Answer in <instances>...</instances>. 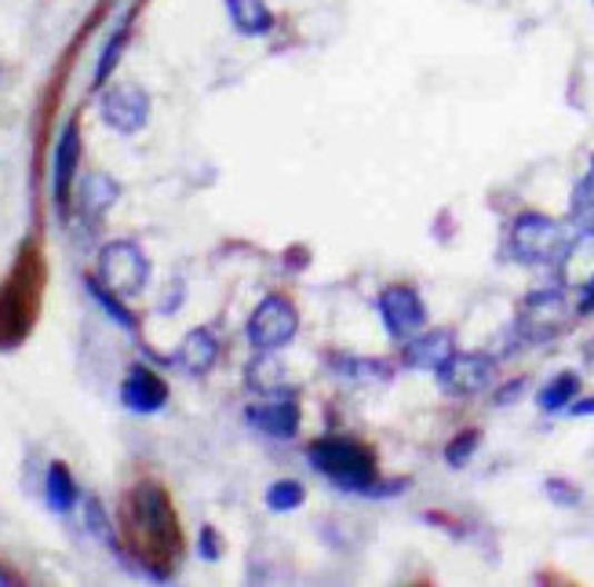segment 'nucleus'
I'll return each instance as SVG.
<instances>
[{
    "label": "nucleus",
    "instance_id": "1",
    "mask_svg": "<svg viewBox=\"0 0 594 587\" xmlns=\"http://www.w3.org/2000/svg\"><path fill=\"white\" fill-rule=\"evenodd\" d=\"M121 533L150 577H168L182 555V529L171 497L157 481H136L121 504Z\"/></svg>",
    "mask_w": 594,
    "mask_h": 587
},
{
    "label": "nucleus",
    "instance_id": "2",
    "mask_svg": "<svg viewBox=\"0 0 594 587\" xmlns=\"http://www.w3.org/2000/svg\"><path fill=\"white\" fill-rule=\"evenodd\" d=\"M48 263L37 241H26L8 278L0 281V350H16L41 318Z\"/></svg>",
    "mask_w": 594,
    "mask_h": 587
},
{
    "label": "nucleus",
    "instance_id": "3",
    "mask_svg": "<svg viewBox=\"0 0 594 587\" xmlns=\"http://www.w3.org/2000/svg\"><path fill=\"white\" fill-rule=\"evenodd\" d=\"M307 460L314 471L325 475L333 486L347 493H373L376 489V452L354 438H318L310 441Z\"/></svg>",
    "mask_w": 594,
    "mask_h": 587
},
{
    "label": "nucleus",
    "instance_id": "4",
    "mask_svg": "<svg viewBox=\"0 0 594 587\" xmlns=\"http://www.w3.org/2000/svg\"><path fill=\"white\" fill-rule=\"evenodd\" d=\"M570 233L558 223V219L551 216H539V212H525L514 219L511 227V252L514 259H522V263H533V267H547V263H558L570 249Z\"/></svg>",
    "mask_w": 594,
    "mask_h": 587
},
{
    "label": "nucleus",
    "instance_id": "5",
    "mask_svg": "<svg viewBox=\"0 0 594 587\" xmlns=\"http://www.w3.org/2000/svg\"><path fill=\"white\" fill-rule=\"evenodd\" d=\"M150 281V259L136 241H110L99 252V285L121 299L139 296Z\"/></svg>",
    "mask_w": 594,
    "mask_h": 587
},
{
    "label": "nucleus",
    "instance_id": "6",
    "mask_svg": "<svg viewBox=\"0 0 594 587\" xmlns=\"http://www.w3.org/2000/svg\"><path fill=\"white\" fill-rule=\"evenodd\" d=\"M299 332V310L293 307V299L285 296H267L248 318V344L256 350H274L293 344V336Z\"/></svg>",
    "mask_w": 594,
    "mask_h": 587
},
{
    "label": "nucleus",
    "instance_id": "7",
    "mask_svg": "<svg viewBox=\"0 0 594 587\" xmlns=\"http://www.w3.org/2000/svg\"><path fill=\"white\" fill-rule=\"evenodd\" d=\"M77 168H81V117H70L62 125L59 142H56V165H51V198H56L59 216H70V198H73V182Z\"/></svg>",
    "mask_w": 594,
    "mask_h": 587
},
{
    "label": "nucleus",
    "instance_id": "8",
    "mask_svg": "<svg viewBox=\"0 0 594 587\" xmlns=\"http://www.w3.org/2000/svg\"><path fill=\"white\" fill-rule=\"evenodd\" d=\"M565 321H570V307H565V296L558 289H536L522 304L518 332L529 339V344H544V339L558 336L565 329Z\"/></svg>",
    "mask_w": 594,
    "mask_h": 587
},
{
    "label": "nucleus",
    "instance_id": "9",
    "mask_svg": "<svg viewBox=\"0 0 594 587\" xmlns=\"http://www.w3.org/2000/svg\"><path fill=\"white\" fill-rule=\"evenodd\" d=\"M379 315H383V321H387V332L394 339L416 336L427 325L424 299H419L416 289H408V285H390V289L379 292Z\"/></svg>",
    "mask_w": 594,
    "mask_h": 587
},
{
    "label": "nucleus",
    "instance_id": "10",
    "mask_svg": "<svg viewBox=\"0 0 594 587\" xmlns=\"http://www.w3.org/2000/svg\"><path fill=\"white\" fill-rule=\"evenodd\" d=\"M147 117H150V96L139 84L107 88V96H102V121L110 128L131 136L139 128H147Z\"/></svg>",
    "mask_w": 594,
    "mask_h": 587
},
{
    "label": "nucleus",
    "instance_id": "11",
    "mask_svg": "<svg viewBox=\"0 0 594 587\" xmlns=\"http://www.w3.org/2000/svg\"><path fill=\"white\" fill-rule=\"evenodd\" d=\"M493 376H496V361L488 355H453L438 369V380L448 395H482L493 384Z\"/></svg>",
    "mask_w": 594,
    "mask_h": 587
},
{
    "label": "nucleus",
    "instance_id": "12",
    "mask_svg": "<svg viewBox=\"0 0 594 587\" xmlns=\"http://www.w3.org/2000/svg\"><path fill=\"white\" fill-rule=\"evenodd\" d=\"M121 401L131 412H142V416L157 412L168 401V384L154 369H147V365H131L121 384Z\"/></svg>",
    "mask_w": 594,
    "mask_h": 587
},
{
    "label": "nucleus",
    "instance_id": "13",
    "mask_svg": "<svg viewBox=\"0 0 594 587\" xmlns=\"http://www.w3.org/2000/svg\"><path fill=\"white\" fill-rule=\"evenodd\" d=\"M456 355V339L453 332H445V329H434L427 336H416V339H408V347H405V365L408 369H424V372H438L442 365Z\"/></svg>",
    "mask_w": 594,
    "mask_h": 587
},
{
    "label": "nucleus",
    "instance_id": "14",
    "mask_svg": "<svg viewBox=\"0 0 594 587\" xmlns=\"http://www.w3.org/2000/svg\"><path fill=\"white\" fill-rule=\"evenodd\" d=\"M245 420L259 427L270 438H296L299 430V406L296 401H270V406H248Z\"/></svg>",
    "mask_w": 594,
    "mask_h": 587
},
{
    "label": "nucleus",
    "instance_id": "15",
    "mask_svg": "<svg viewBox=\"0 0 594 587\" xmlns=\"http://www.w3.org/2000/svg\"><path fill=\"white\" fill-rule=\"evenodd\" d=\"M219 361V339L212 336V329H194L179 347V365L190 376H208L212 365Z\"/></svg>",
    "mask_w": 594,
    "mask_h": 587
},
{
    "label": "nucleus",
    "instance_id": "16",
    "mask_svg": "<svg viewBox=\"0 0 594 587\" xmlns=\"http://www.w3.org/2000/svg\"><path fill=\"white\" fill-rule=\"evenodd\" d=\"M227 11L245 37H267L274 30V11L267 8V0H227Z\"/></svg>",
    "mask_w": 594,
    "mask_h": 587
},
{
    "label": "nucleus",
    "instance_id": "17",
    "mask_svg": "<svg viewBox=\"0 0 594 587\" xmlns=\"http://www.w3.org/2000/svg\"><path fill=\"white\" fill-rule=\"evenodd\" d=\"M562 263H565V281L576 285V289H584V285L594 278V230H584L580 238L570 241Z\"/></svg>",
    "mask_w": 594,
    "mask_h": 587
},
{
    "label": "nucleus",
    "instance_id": "18",
    "mask_svg": "<svg viewBox=\"0 0 594 587\" xmlns=\"http://www.w3.org/2000/svg\"><path fill=\"white\" fill-rule=\"evenodd\" d=\"M131 22H136V11H128L125 16V22L117 26L113 30V37L107 41V48H102V56H99V67H96V77H91V84L96 88H102L113 77V70H117V62H121V56H125V48H128V37H131Z\"/></svg>",
    "mask_w": 594,
    "mask_h": 587
},
{
    "label": "nucleus",
    "instance_id": "19",
    "mask_svg": "<svg viewBox=\"0 0 594 587\" xmlns=\"http://www.w3.org/2000/svg\"><path fill=\"white\" fill-rule=\"evenodd\" d=\"M44 493H48V507L51 511H59V515H66V511H73V504H77V481H73V475H70V467L66 464H51L48 467V486H44Z\"/></svg>",
    "mask_w": 594,
    "mask_h": 587
},
{
    "label": "nucleus",
    "instance_id": "20",
    "mask_svg": "<svg viewBox=\"0 0 594 587\" xmlns=\"http://www.w3.org/2000/svg\"><path fill=\"white\" fill-rule=\"evenodd\" d=\"M576 390H580V376L576 372H562V376H554V380L544 390H539L536 406L544 409V412H558V409H565L576 398Z\"/></svg>",
    "mask_w": 594,
    "mask_h": 587
},
{
    "label": "nucleus",
    "instance_id": "21",
    "mask_svg": "<svg viewBox=\"0 0 594 587\" xmlns=\"http://www.w3.org/2000/svg\"><path fill=\"white\" fill-rule=\"evenodd\" d=\"M336 369L354 384H387L390 369L383 361H365V358H336Z\"/></svg>",
    "mask_w": 594,
    "mask_h": 587
},
{
    "label": "nucleus",
    "instance_id": "22",
    "mask_svg": "<svg viewBox=\"0 0 594 587\" xmlns=\"http://www.w3.org/2000/svg\"><path fill=\"white\" fill-rule=\"evenodd\" d=\"M88 292H91V299H96V304L107 310V315L121 325V329H128V332H136V318H131V310L121 304V296L117 292H110L107 285H99L96 278H88Z\"/></svg>",
    "mask_w": 594,
    "mask_h": 587
},
{
    "label": "nucleus",
    "instance_id": "23",
    "mask_svg": "<svg viewBox=\"0 0 594 587\" xmlns=\"http://www.w3.org/2000/svg\"><path fill=\"white\" fill-rule=\"evenodd\" d=\"M113 201H117V182H113V179H107V176H91V179L85 182V198H81V205H85V212H88V216H102Z\"/></svg>",
    "mask_w": 594,
    "mask_h": 587
},
{
    "label": "nucleus",
    "instance_id": "24",
    "mask_svg": "<svg viewBox=\"0 0 594 587\" xmlns=\"http://www.w3.org/2000/svg\"><path fill=\"white\" fill-rule=\"evenodd\" d=\"M303 504V486L299 481H274V486L267 489V507L270 511H293V507Z\"/></svg>",
    "mask_w": 594,
    "mask_h": 587
},
{
    "label": "nucleus",
    "instance_id": "25",
    "mask_svg": "<svg viewBox=\"0 0 594 587\" xmlns=\"http://www.w3.org/2000/svg\"><path fill=\"white\" fill-rule=\"evenodd\" d=\"M478 441H482L478 430H464V435H456L453 441H448V449H445V464L448 467H464L474 456V449H478Z\"/></svg>",
    "mask_w": 594,
    "mask_h": 587
},
{
    "label": "nucleus",
    "instance_id": "26",
    "mask_svg": "<svg viewBox=\"0 0 594 587\" xmlns=\"http://www.w3.org/2000/svg\"><path fill=\"white\" fill-rule=\"evenodd\" d=\"M576 216L580 219H594V158H591V168H587L584 182H580V190H576Z\"/></svg>",
    "mask_w": 594,
    "mask_h": 587
},
{
    "label": "nucleus",
    "instance_id": "27",
    "mask_svg": "<svg viewBox=\"0 0 594 587\" xmlns=\"http://www.w3.org/2000/svg\"><path fill=\"white\" fill-rule=\"evenodd\" d=\"M85 507H88V521H91V533H96V537H102V540H113V529H110V521H107V515H102V507H99V500H88Z\"/></svg>",
    "mask_w": 594,
    "mask_h": 587
},
{
    "label": "nucleus",
    "instance_id": "28",
    "mask_svg": "<svg viewBox=\"0 0 594 587\" xmlns=\"http://www.w3.org/2000/svg\"><path fill=\"white\" fill-rule=\"evenodd\" d=\"M201 551H205V558H216L219 551H216V533L212 529H201Z\"/></svg>",
    "mask_w": 594,
    "mask_h": 587
},
{
    "label": "nucleus",
    "instance_id": "29",
    "mask_svg": "<svg viewBox=\"0 0 594 587\" xmlns=\"http://www.w3.org/2000/svg\"><path fill=\"white\" fill-rule=\"evenodd\" d=\"M580 310H584V315H591V310H594V278L584 285V299H580Z\"/></svg>",
    "mask_w": 594,
    "mask_h": 587
},
{
    "label": "nucleus",
    "instance_id": "30",
    "mask_svg": "<svg viewBox=\"0 0 594 587\" xmlns=\"http://www.w3.org/2000/svg\"><path fill=\"white\" fill-rule=\"evenodd\" d=\"M573 416H594V398H584V401H576V406L570 409Z\"/></svg>",
    "mask_w": 594,
    "mask_h": 587
},
{
    "label": "nucleus",
    "instance_id": "31",
    "mask_svg": "<svg viewBox=\"0 0 594 587\" xmlns=\"http://www.w3.org/2000/svg\"><path fill=\"white\" fill-rule=\"evenodd\" d=\"M522 395V380L518 384H511L507 390H504V395H496V401H511V398H518Z\"/></svg>",
    "mask_w": 594,
    "mask_h": 587
},
{
    "label": "nucleus",
    "instance_id": "32",
    "mask_svg": "<svg viewBox=\"0 0 594 587\" xmlns=\"http://www.w3.org/2000/svg\"><path fill=\"white\" fill-rule=\"evenodd\" d=\"M587 358H591V361H594V339H591V355H587Z\"/></svg>",
    "mask_w": 594,
    "mask_h": 587
}]
</instances>
